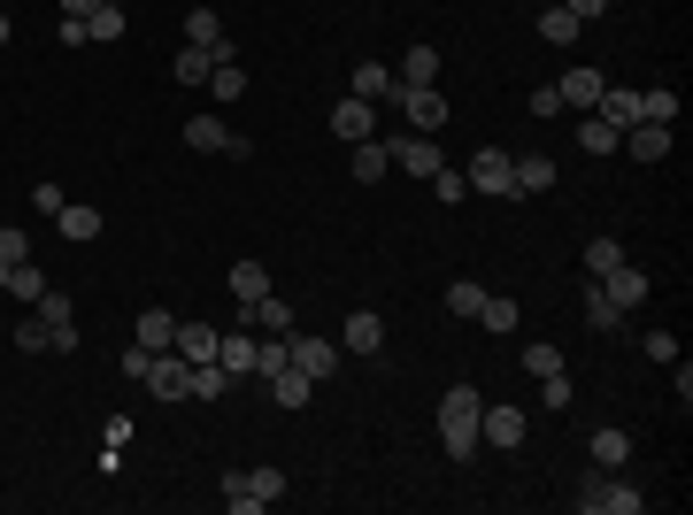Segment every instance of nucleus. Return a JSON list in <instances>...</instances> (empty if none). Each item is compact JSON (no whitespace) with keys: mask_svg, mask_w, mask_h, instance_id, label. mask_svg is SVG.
<instances>
[{"mask_svg":"<svg viewBox=\"0 0 693 515\" xmlns=\"http://www.w3.org/2000/svg\"><path fill=\"white\" fill-rule=\"evenodd\" d=\"M563 9H570V16H578V24H601V16H609V9H616V0H563Z\"/></svg>","mask_w":693,"mask_h":515,"instance_id":"51","label":"nucleus"},{"mask_svg":"<svg viewBox=\"0 0 693 515\" xmlns=\"http://www.w3.org/2000/svg\"><path fill=\"white\" fill-rule=\"evenodd\" d=\"M570 500H578V515H639L647 507V492L624 484V469H586Z\"/></svg>","mask_w":693,"mask_h":515,"instance_id":"1","label":"nucleus"},{"mask_svg":"<svg viewBox=\"0 0 693 515\" xmlns=\"http://www.w3.org/2000/svg\"><path fill=\"white\" fill-rule=\"evenodd\" d=\"M624 461H632V431H616V423L593 431V469H624Z\"/></svg>","mask_w":693,"mask_h":515,"instance_id":"30","label":"nucleus"},{"mask_svg":"<svg viewBox=\"0 0 693 515\" xmlns=\"http://www.w3.org/2000/svg\"><path fill=\"white\" fill-rule=\"evenodd\" d=\"M0 47H9V9H0Z\"/></svg>","mask_w":693,"mask_h":515,"instance_id":"54","label":"nucleus"},{"mask_svg":"<svg viewBox=\"0 0 693 515\" xmlns=\"http://www.w3.org/2000/svg\"><path fill=\"white\" fill-rule=\"evenodd\" d=\"M547 185H555V162L547 154H516V201L524 193H547Z\"/></svg>","mask_w":693,"mask_h":515,"instance_id":"34","label":"nucleus"},{"mask_svg":"<svg viewBox=\"0 0 693 515\" xmlns=\"http://www.w3.org/2000/svg\"><path fill=\"white\" fill-rule=\"evenodd\" d=\"M155 400H193V362L178 354V346H162L155 362H147V377H139Z\"/></svg>","mask_w":693,"mask_h":515,"instance_id":"5","label":"nucleus"},{"mask_svg":"<svg viewBox=\"0 0 693 515\" xmlns=\"http://www.w3.org/2000/svg\"><path fill=\"white\" fill-rule=\"evenodd\" d=\"M0 9H9V0H0Z\"/></svg>","mask_w":693,"mask_h":515,"instance_id":"56","label":"nucleus"},{"mask_svg":"<svg viewBox=\"0 0 693 515\" xmlns=\"http://www.w3.org/2000/svg\"><path fill=\"white\" fill-rule=\"evenodd\" d=\"M231 392V369L224 362H193V400H224Z\"/></svg>","mask_w":693,"mask_h":515,"instance_id":"38","label":"nucleus"},{"mask_svg":"<svg viewBox=\"0 0 693 515\" xmlns=\"http://www.w3.org/2000/svg\"><path fill=\"white\" fill-rule=\"evenodd\" d=\"M478 408H486V392H478V385H455V392L440 400V431H478Z\"/></svg>","mask_w":693,"mask_h":515,"instance_id":"16","label":"nucleus"},{"mask_svg":"<svg viewBox=\"0 0 693 515\" xmlns=\"http://www.w3.org/2000/svg\"><path fill=\"white\" fill-rule=\"evenodd\" d=\"M586 116H601V124L632 131V124H639V93H632V85H601V101H593Z\"/></svg>","mask_w":693,"mask_h":515,"instance_id":"14","label":"nucleus"},{"mask_svg":"<svg viewBox=\"0 0 693 515\" xmlns=\"http://www.w3.org/2000/svg\"><path fill=\"white\" fill-rule=\"evenodd\" d=\"M339 354H386V316L378 308H355V316H346V331H339Z\"/></svg>","mask_w":693,"mask_h":515,"instance_id":"9","label":"nucleus"},{"mask_svg":"<svg viewBox=\"0 0 693 515\" xmlns=\"http://www.w3.org/2000/svg\"><path fill=\"white\" fill-rule=\"evenodd\" d=\"M132 431H139V423H132V415H109V423H101V438H109V446H116V454H124V446H132Z\"/></svg>","mask_w":693,"mask_h":515,"instance_id":"50","label":"nucleus"},{"mask_svg":"<svg viewBox=\"0 0 693 515\" xmlns=\"http://www.w3.org/2000/svg\"><path fill=\"white\" fill-rule=\"evenodd\" d=\"M39 293H47V270H39V262H16V270H9V293H0V300H39Z\"/></svg>","mask_w":693,"mask_h":515,"instance_id":"37","label":"nucleus"},{"mask_svg":"<svg viewBox=\"0 0 693 515\" xmlns=\"http://www.w3.org/2000/svg\"><path fill=\"white\" fill-rule=\"evenodd\" d=\"M478 323H486L493 339H516V323H524V308H516V300H501V293H486V308H478Z\"/></svg>","mask_w":693,"mask_h":515,"instance_id":"29","label":"nucleus"},{"mask_svg":"<svg viewBox=\"0 0 693 515\" xmlns=\"http://www.w3.org/2000/svg\"><path fill=\"white\" fill-rule=\"evenodd\" d=\"M386 170H394V154H386V139H355V178H363V185H378Z\"/></svg>","mask_w":693,"mask_h":515,"instance_id":"33","label":"nucleus"},{"mask_svg":"<svg viewBox=\"0 0 693 515\" xmlns=\"http://www.w3.org/2000/svg\"><path fill=\"white\" fill-rule=\"evenodd\" d=\"M616 139H624V131H616V124H601V116H586V124H578V147H586V154H616Z\"/></svg>","mask_w":693,"mask_h":515,"instance_id":"39","label":"nucleus"},{"mask_svg":"<svg viewBox=\"0 0 693 515\" xmlns=\"http://www.w3.org/2000/svg\"><path fill=\"white\" fill-rule=\"evenodd\" d=\"M285 362L308 369V377H331L339 369V339H316V331H285Z\"/></svg>","mask_w":693,"mask_h":515,"instance_id":"6","label":"nucleus"},{"mask_svg":"<svg viewBox=\"0 0 693 515\" xmlns=\"http://www.w3.org/2000/svg\"><path fill=\"white\" fill-rule=\"evenodd\" d=\"M346 93H355V101H371V108H378V101L394 108V93H401V78H394L386 62H355V78H346Z\"/></svg>","mask_w":693,"mask_h":515,"instance_id":"12","label":"nucleus"},{"mask_svg":"<svg viewBox=\"0 0 693 515\" xmlns=\"http://www.w3.org/2000/svg\"><path fill=\"white\" fill-rule=\"evenodd\" d=\"M539 400H547V408H570V377H563V369H555V377H539Z\"/></svg>","mask_w":693,"mask_h":515,"instance_id":"49","label":"nucleus"},{"mask_svg":"<svg viewBox=\"0 0 693 515\" xmlns=\"http://www.w3.org/2000/svg\"><path fill=\"white\" fill-rule=\"evenodd\" d=\"M32 308H39V323H47V339H55L63 354H78V316H70V300H63V293L47 285V293H39Z\"/></svg>","mask_w":693,"mask_h":515,"instance_id":"11","label":"nucleus"},{"mask_svg":"<svg viewBox=\"0 0 693 515\" xmlns=\"http://www.w3.org/2000/svg\"><path fill=\"white\" fill-rule=\"evenodd\" d=\"M331 131H339V139H371V131H378V108H371V101H355V93H346V101L331 108Z\"/></svg>","mask_w":693,"mask_h":515,"instance_id":"17","label":"nucleus"},{"mask_svg":"<svg viewBox=\"0 0 693 515\" xmlns=\"http://www.w3.org/2000/svg\"><path fill=\"white\" fill-rule=\"evenodd\" d=\"M532 116H570V108H563V93H555V85H539V93H532Z\"/></svg>","mask_w":693,"mask_h":515,"instance_id":"52","label":"nucleus"},{"mask_svg":"<svg viewBox=\"0 0 693 515\" xmlns=\"http://www.w3.org/2000/svg\"><path fill=\"white\" fill-rule=\"evenodd\" d=\"M231 139H239V131H231L216 108H208V116H185V147H193V154H231Z\"/></svg>","mask_w":693,"mask_h":515,"instance_id":"13","label":"nucleus"},{"mask_svg":"<svg viewBox=\"0 0 693 515\" xmlns=\"http://www.w3.org/2000/svg\"><path fill=\"white\" fill-rule=\"evenodd\" d=\"M440 446H447V461H478L486 438H478V431H440Z\"/></svg>","mask_w":693,"mask_h":515,"instance_id":"45","label":"nucleus"},{"mask_svg":"<svg viewBox=\"0 0 693 515\" xmlns=\"http://www.w3.org/2000/svg\"><path fill=\"white\" fill-rule=\"evenodd\" d=\"M463 178H470V193H501V201H516V154H509V147H478V154L463 162Z\"/></svg>","mask_w":693,"mask_h":515,"instance_id":"3","label":"nucleus"},{"mask_svg":"<svg viewBox=\"0 0 693 515\" xmlns=\"http://www.w3.org/2000/svg\"><path fill=\"white\" fill-rule=\"evenodd\" d=\"M601 293H609V300H616V308L632 316V308H639V300H647L655 285H647V270H632V262H616V270L601 277Z\"/></svg>","mask_w":693,"mask_h":515,"instance_id":"15","label":"nucleus"},{"mask_svg":"<svg viewBox=\"0 0 693 515\" xmlns=\"http://www.w3.org/2000/svg\"><path fill=\"white\" fill-rule=\"evenodd\" d=\"M386 154H394V170H409V178H432V170H440V139H424V131L386 139Z\"/></svg>","mask_w":693,"mask_h":515,"instance_id":"10","label":"nucleus"},{"mask_svg":"<svg viewBox=\"0 0 693 515\" xmlns=\"http://www.w3.org/2000/svg\"><path fill=\"white\" fill-rule=\"evenodd\" d=\"M308 392H316V377H308V369H293V362L270 377V400H277V408H308Z\"/></svg>","mask_w":693,"mask_h":515,"instance_id":"25","label":"nucleus"},{"mask_svg":"<svg viewBox=\"0 0 693 515\" xmlns=\"http://www.w3.org/2000/svg\"><path fill=\"white\" fill-rule=\"evenodd\" d=\"M247 323H254V331H293V300H277V293H262V300L247 308Z\"/></svg>","mask_w":693,"mask_h":515,"instance_id":"36","label":"nucleus"},{"mask_svg":"<svg viewBox=\"0 0 693 515\" xmlns=\"http://www.w3.org/2000/svg\"><path fill=\"white\" fill-rule=\"evenodd\" d=\"M424 185H432V193H440L447 208H455V201H470V178H463V170H447V162H440V170H432Z\"/></svg>","mask_w":693,"mask_h":515,"instance_id":"41","label":"nucleus"},{"mask_svg":"<svg viewBox=\"0 0 693 515\" xmlns=\"http://www.w3.org/2000/svg\"><path fill=\"white\" fill-rule=\"evenodd\" d=\"M578 32H586V24L563 9V0H539V39H547V47H578Z\"/></svg>","mask_w":693,"mask_h":515,"instance_id":"18","label":"nucleus"},{"mask_svg":"<svg viewBox=\"0 0 693 515\" xmlns=\"http://www.w3.org/2000/svg\"><path fill=\"white\" fill-rule=\"evenodd\" d=\"M639 346H647V362H678V339H670V331H647Z\"/></svg>","mask_w":693,"mask_h":515,"instance_id":"48","label":"nucleus"},{"mask_svg":"<svg viewBox=\"0 0 693 515\" xmlns=\"http://www.w3.org/2000/svg\"><path fill=\"white\" fill-rule=\"evenodd\" d=\"M524 431H532V415H524L516 400H493V408H478V438H493L501 454H509V446H524Z\"/></svg>","mask_w":693,"mask_h":515,"instance_id":"7","label":"nucleus"},{"mask_svg":"<svg viewBox=\"0 0 693 515\" xmlns=\"http://www.w3.org/2000/svg\"><path fill=\"white\" fill-rule=\"evenodd\" d=\"M478 308H486V285H478V277H455V285H447V316L478 323Z\"/></svg>","mask_w":693,"mask_h":515,"instance_id":"35","label":"nucleus"},{"mask_svg":"<svg viewBox=\"0 0 693 515\" xmlns=\"http://www.w3.org/2000/svg\"><path fill=\"white\" fill-rule=\"evenodd\" d=\"M262 293H270V270H262V262H231V300H239V308H254Z\"/></svg>","mask_w":693,"mask_h":515,"instance_id":"28","label":"nucleus"},{"mask_svg":"<svg viewBox=\"0 0 693 515\" xmlns=\"http://www.w3.org/2000/svg\"><path fill=\"white\" fill-rule=\"evenodd\" d=\"M670 116H678V93H670V85L639 93V124H670Z\"/></svg>","mask_w":693,"mask_h":515,"instance_id":"40","label":"nucleus"},{"mask_svg":"<svg viewBox=\"0 0 693 515\" xmlns=\"http://www.w3.org/2000/svg\"><path fill=\"white\" fill-rule=\"evenodd\" d=\"M0 293H9V262H0Z\"/></svg>","mask_w":693,"mask_h":515,"instance_id":"55","label":"nucleus"},{"mask_svg":"<svg viewBox=\"0 0 693 515\" xmlns=\"http://www.w3.org/2000/svg\"><path fill=\"white\" fill-rule=\"evenodd\" d=\"M270 500H285V469L262 461V469H231V477H224V507H231V515H254V507H270Z\"/></svg>","mask_w":693,"mask_h":515,"instance_id":"2","label":"nucleus"},{"mask_svg":"<svg viewBox=\"0 0 693 515\" xmlns=\"http://www.w3.org/2000/svg\"><path fill=\"white\" fill-rule=\"evenodd\" d=\"M0 262H9V270H16V262H32V239H24V231H9V224H0Z\"/></svg>","mask_w":693,"mask_h":515,"instance_id":"47","label":"nucleus"},{"mask_svg":"<svg viewBox=\"0 0 693 515\" xmlns=\"http://www.w3.org/2000/svg\"><path fill=\"white\" fill-rule=\"evenodd\" d=\"M93 9H109V0H63V16H78V24H86Z\"/></svg>","mask_w":693,"mask_h":515,"instance_id":"53","label":"nucleus"},{"mask_svg":"<svg viewBox=\"0 0 693 515\" xmlns=\"http://www.w3.org/2000/svg\"><path fill=\"white\" fill-rule=\"evenodd\" d=\"M624 147H632V162H662L670 154V124H632Z\"/></svg>","mask_w":693,"mask_h":515,"instance_id":"23","label":"nucleus"},{"mask_svg":"<svg viewBox=\"0 0 693 515\" xmlns=\"http://www.w3.org/2000/svg\"><path fill=\"white\" fill-rule=\"evenodd\" d=\"M208 70H216V55H208V47H178V62H170V78H178V85H208Z\"/></svg>","mask_w":693,"mask_h":515,"instance_id":"31","label":"nucleus"},{"mask_svg":"<svg viewBox=\"0 0 693 515\" xmlns=\"http://www.w3.org/2000/svg\"><path fill=\"white\" fill-rule=\"evenodd\" d=\"M524 369H532V377H555V369H563V354H555V346H539V339H532V346H524Z\"/></svg>","mask_w":693,"mask_h":515,"instance_id":"46","label":"nucleus"},{"mask_svg":"<svg viewBox=\"0 0 693 515\" xmlns=\"http://www.w3.org/2000/svg\"><path fill=\"white\" fill-rule=\"evenodd\" d=\"M394 78H401V85H440V47H409Z\"/></svg>","mask_w":693,"mask_h":515,"instance_id":"26","label":"nucleus"},{"mask_svg":"<svg viewBox=\"0 0 693 515\" xmlns=\"http://www.w3.org/2000/svg\"><path fill=\"white\" fill-rule=\"evenodd\" d=\"M601 85H609V78H601L593 62H578V70H570L555 93H563V108H593V101H601Z\"/></svg>","mask_w":693,"mask_h":515,"instance_id":"19","label":"nucleus"},{"mask_svg":"<svg viewBox=\"0 0 693 515\" xmlns=\"http://www.w3.org/2000/svg\"><path fill=\"white\" fill-rule=\"evenodd\" d=\"M578 308H586V323H593V331H616V323H624V308H616V300L601 293V277H586V293H578Z\"/></svg>","mask_w":693,"mask_h":515,"instance_id":"24","label":"nucleus"},{"mask_svg":"<svg viewBox=\"0 0 693 515\" xmlns=\"http://www.w3.org/2000/svg\"><path fill=\"white\" fill-rule=\"evenodd\" d=\"M47 346H55V339H47V323H39V316H24V323H16V354H47Z\"/></svg>","mask_w":693,"mask_h":515,"instance_id":"44","label":"nucleus"},{"mask_svg":"<svg viewBox=\"0 0 693 515\" xmlns=\"http://www.w3.org/2000/svg\"><path fill=\"white\" fill-rule=\"evenodd\" d=\"M55 224H63V239H101V208H86V201H63Z\"/></svg>","mask_w":693,"mask_h":515,"instance_id":"27","label":"nucleus"},{"mask_svg":"<svg viewBox=\"0 0 693 515\" xmlns=\"http://www.w3.org/2000/svg\"><path fill=\"white\" fill-rule=\"evenodd\" d=\"M132 339H139L147 354H162V346L178 339V316H170V308H139V323H132Z\"/></svg>","mask_w":693,"mask_h":515,"instance_id":"20","label":"nucleus"},{"mask_svg":"<svg viewBox=\"0 0 693 515\" xmlns=\"http://www.w3.org/2000/svg\"><path fill=\"white\" fill-rule=\"evenodd\" d=\"M394 108H401L409 131H424V139H440V124H447V93H440V85H401Z\"/></svg>","mask_w":693,"mask_h":515,"instance_id":"4","label":"nucleus"},{"mask_svg":"<svg viewBox=\"0 0 693 515\" xmlns=\"http://www.w3.org/2000/svg\"><path fill=\"white\" fill-rule=\"evenodd\" d=\"M216 362L231 369V385L254 377V331H224V339H216Z\"/></svg>","mask_w":693,"mask_h":515,"instance_id":"22","label":"nucleus"},{"mask_svg":"<svg viewBox=\"0 0 693 515\" xmlns=\"http://www.w3.org/2000/svg\"><path fill=\"white\" fill-rule=\"evenodd\" d=\"M216 339H224V331H216V323H193V316H185V323H178V339H170V346H178V354H185V362H216Z\"/></svg>","mask_w":693,"mask_h":515,"instance_id":"21","label":"nucleus"},{"mask_svg":"<svg viewBox=\"0 0 693 515\" xmlns=\"http://www.w3.org/2000/svg\"><path fill=\"white\" fill-rule=\"evenodd\" d=\"M616 262H624V247H616V239H593V247H586V277H609Z\"/></svg>","mask_w":693,"mask_h":515,"instance_id":"43","label":"nucleus"},{"mask_svg":"<svg viewBox=\"0 0 693 515\" xmlns=\"http://www.w3.org/2000/svg\"><path fill=\"white\" fill-rule=\"evenodd\" d=\"M208 93H216V108H231V101L247 93V62H216V70H208Z\"/></svg>","mask_w":693,"mask_h":515,"instance_id":"32","label":"nucleus"},{"mask_svg":"<svg viewBox=\"0 0 693 515\" xmlns=\"http://www.w3.org/2000/svg\"><path fill=\"white\" fill-rule=\"evenodd\" d=\"M86 39H124V9H116V0L86 16Z\"/></svg>","mask_w":693,"mask_h":515,"instance_id":"42","label":"nucleus"},{"mask_svg":"<svg viewBox=\"0 0 693 515\" xmlns=\"http://www.w3.org/2000/svg\"><path fill=\"white\" fill-rule=\"evenodd\" d=\"M185 47H208L216 62H239V47H231V32H224L216 9H185Z\"/></svg>","mask_w":693,"mask_h":515,"instance_id":"8","label":"nucleus"}]
</instances>
